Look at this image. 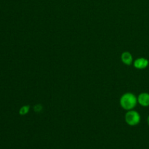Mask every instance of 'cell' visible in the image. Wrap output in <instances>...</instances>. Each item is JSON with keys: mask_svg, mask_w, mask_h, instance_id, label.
Returning a JSON list of instances; mask_svg holds the SVG:
<instances>
[{"mask_svg": "<svg viewBox=\"0 0 149 149\" xmlns=\"http://www.w3.org/2000/svg\"><path fill=\"white\" fill-rule=\"evenodd\" d=\"M121 106L125 110H132L138 103V97L132 93H126L120 98Z\"/></svg>", "mask_w": 149, "mask_h": 149, "instance_id": "obj_1", "label": "cell"}, {"mask_svg": "<svg viewBox=\"0 0 149 149\" xmlns=\"http://www.w3.org/2000/svg\"><path fill=\"white\" fill-rule=\"evenodd\" d=\"M125 122L130 126L138 125L141 122V115L136 111H127L125 114Z\"/></svg>", "mask_w": 149, "mask_h": 149, "instance_id": "obj_2", "label": "cell"}, {"mask_svg": "<svg viewBox=\"0 0 149 149\" xmlns=\"http://www.w3.org/2000/svg\"><path fill=\"white\" fill-rule=\"evenodd\" d=\"M134 66L137 69H145L149 65V61L148 59L145 58H139L135 60L133 63Z\"/></svg>", "mask_w": 149, "mask_h": 149, "instance_id": "obj_3", "label": "cell"}, {"mask_svg": "<svg viewBox=\"0 0 149 149\" xmlns=\"http://www.w3.org/2000/svg\"><path fill=\"white\" fill-rule=\"evenodd\" d=\"M138 103L143 107L149 106V93H142L138 95Z\"/></svg>", "mask_w": 149, "mask_h": 149, "instance_id": "obj_4", "label": "cell"}, {"mask_svg": "<svg viewBox=\"0 0 149 149\" xmlns=\"http://www.w3.org/2000/svg\"><path fill=\"white\" fill-rule=\"evenodd\" d=\"M121 59H122V63L127 65H132L133 63V57H132V54L127 51H125L122 54Z\"/></svg>", "mask_w": 149, "mask_h": 149, "instance_id": "obj_5", "label": "cell"}, {"mask_svg": "<svg viewBox=\"0 0 149 149\" xmlns=\"http://www.w3.org/2000/svg\"><path fill=\"white\" fill-rule=\"evenodd\" d=\"M29 109H30V106H28V105L23 106V107L20 108V111H19V113H20V115H22V116L27 114L29 111Z\"/></svg>", "mask_w": 149, "mask_h": 149, "instance_id": "obj_6", "label": "cell"}, {"mask_svg": "<svg viewBox=\"0 0 149 149\" xmlns=\"http://www.w3.org/2000/svg\"><path fill=\"white\" fill-rule=\"evenodd\" d=\"M147 123H148V125L149 126V116H148V119H147Z\"/></svg>", "mask_w": 149, "mask_h": 149, "instance_id": "obj_7", "label": "cell"}]
</instances>
